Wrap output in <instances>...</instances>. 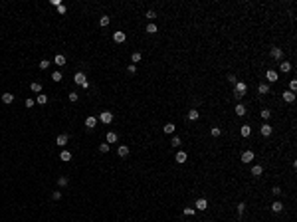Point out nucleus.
<instances>
[{"label": "nucleus", "instance_id": "obj_7", "mask_svg": "<svg viewBox=\"0 0 297 222\" xmlns=\"http://www.w3.org/2000/svg\"><path fill=\"white\" fill-rule=\"evenodd\" d=\"M186 159H188V155H186L184 151H178L176 157H174V161H176L178 165H182V163H186Z\"/></svg>", "mask_w": 297, "mask_h": 222}, {"label": "nucleus", "instance_id": "obj_25", "mask_svg": "<svg viewBox=\"0 0 297 222\" xmlns=\"http://www.w3.org/2000/svg\"><path fill=\"white\" fill-rule=\"evenodd\" d=\"M163 131L168 133V135H172V133H174V123H166L165 127H163Z\"/></svg>", "mask_w": 297, "mask_h": 222}, {"label": "nucleus", "instance_id": "obj_32", "mask_svg": "<svg viewBox=\"0 0 297 222\" xmlns=\"http://www.w3.org/2000/svg\"><path fill=\"white\" fill-rule=\"evenodd\" d=\"M182 212H184V214H186V216H194V214H196V210H194V208H192V206H186V208H184V210H182Z\"/></svg>", "mask_w": 297, "mask_h": 222}, {"label": "nucleus", "instance_id": "obj_6", "mask_svg": "<svg viewBox=\"0 0 297 222\" xmlns=\"http://www.w3.org/2000/svg\"><path fill=\"white\" fill-rule=\"evenodd\" d=\"M194 206H196L194 210H206L208 208V200H206V198H198L196 202H194Z\"/></svg>", "mask_w": 297, "mask_h": 222}, {"label": "nucleus", "instance_id": "obj_26", "mask_svg": "<svg viewBox=\"0 0 297 222\" xmlns=\"http://www.w3.org/2000/svg\"><path fill=\"white\" fill-rule=\"evenodd\" d=\"M2 101H4V103H12V101H14V95H12V93H4V95H2Z\"/></svg>", "mask_w": 297, "mask_h": 222}, {"label": "nucleus", "instance_id": "obj_27", "mask_svg": "<svg viewBox=\"0 0 297 222\" xmlns=\"http://www.w3.org/2000/svg\"><path fill=\"white\" fill-rule=\"evenodd\" d=\"M53 62H56V65H66V58H64L61 54H58V56H56V59H53Z\"/></svg>", "mask_w": 297, "mask_h": 222}, {"label": "nucleus", "instance_id": "obj_47", "mask_svg": "<svg viewBox=\"0 0 297 222\" xmlns=\"http://www.w3.org/2000/svg\"><path fill=\"white\" fill-rule=\"evenodd\" d=\"M228 81H230L232 85H236V81H238V79H236V75H232V73H230V75H228Z\"/></svg>", "mask_w": 297, "mask_h": 222}, {"label": "nucleus", "instance_id": "obj_46", "mask_svg": "<svg viewBox=\"0 0 297 222\" xmlns=\"http://www.w3.org/2000/svg\"><path fill=\"white\" fill-rule=\"evenodd\" d=\"M58 12H59V14H66V12H67V8L64 6V4H59V6H58Z\"/></svg>", "mask_w": 297, "mask_h": 222}, {"label": "nucleus", "instance_id": "obj_22", "mask_svg": "<svg viewBox=\"0 0 297 222\" xmlns=\"http://www.w3.org/2000/svg\"><path fill=\"white\" fill-rule=\"evenodd\" d=\"M198 117H200V113H198L196 109H190V111H188V121H196Z\"/></svg>", "mask_w": 297, "mask_h": 222}, {"label": "nucleus", "instance_id": "obj_39", "mask_svg": "<svg viewBox=\"0 0 297 222\" xmlns=\"http://www.w3.org/2000/svg\"><path fill=\"white\" fill-rule=\"evenodd\" d=\"M40 70H48V65H50V62H48V59H42V62H40Z\"/></svg>", "mask_w": 297, "mask_h": 222}, {"label": "nucleus", "instance_id": "obj_3", "mask_svg": "<svg viewBox=\"0 0 297 222\" xmlns=\"http://www.w3.org/2000/svg\"><path fill=\"white\" fill-rule=\"evenodd\" d=\"M270 56H271L273 59H277V62H279V59L283 58V50H281V48H271V50H270Z\"/></svg>", "mask_w": 297, "mask_h": 222}, {"label": "nucleus", "instance_id": "obj_31", "mask_svg": "<svg viewBox=\"0 0 297 222\" xmlns=\"http://www.w3.org/2000/svg\"><path fill=\"white\" fill-rule=\"evenodd\" d=\"M244 210H246V202H240V204H238V218H242Z\"/></svg>", "mask_w": 297, "mask_h": 222}, {"label": "nucleus", "instance_id": "obj_8", "mask_svg": "<svg viewBox=\"0 0 297 222\" xmlns=\"http://www.w3.org/2000/svg\"><path fill=\"white\" fill-rule=\"evenodd\" d=\"M113 40H115L117 44H123V42L127 40V34L125 32H115V34H113Z\"/></svg>", "mask_w": 297, "mask_h": 222}, {"label": "nucleus", "instance_id": "obj_5", "mask_svg": "<svg viewBox=\"0 0 297 222\" xmlns=\"http://www.w3.org/2000/svg\"><path fill=\"white\" fill-rule=\"evenodd\" d=\"M254 159H256L254 151H244V153H242V163H246V165H248V163H251Z\"/></svg>", "mask_w": 297, "mask_h": 222}, {"label": "nucleus", "instance_id": "obj_48", "mask_svg": "<svg viewBox=\"0 0 297 222\" xmlns=\"http://www.w3.org/2000/svg\"><path fill=\"white\" fill-rule=\"evenodd\" d=\"M127 72H129V73H135V72H137V67H135V65H127Z\"/></svg>", "mask_w": 297, "mask_h": 222}, {"label": "nucleus", "instance_id": "obj_40", "mask_svg": "<svg viewBox=\"0 0 297 222\" xmlns=\"http://www.w3.org/2000/svg\"><path fill=\"white\" fill-rule=\"evenodd\" d=\"M58 184H59V186H67V178H66V176H59Z\"/></svg>", "mask_w": 297, "mask_h": 222}, {"label": "nucleus", "instance_id": "obj_10", "mask_svg": "<svg viewBox=\"0 0 297 222\" xmlns=\"http://www.w3.org/2000/svg\"><path fill=\"white\" fill-rule=\"evenodd\" d=\"M265 79H270V83L277 81V72L275 70H267V72H265Z\"/></svg>", "mask_w": 297, "mask_h": 222}, {"label": "nucleus", "instance_id": "obj_23", "mask_svg": "<svg viewBox=\"0 0 297 222\" xmlns=\"http://www.w3.org/2000/svg\"><path fill=\"white\" fill-rule=\"evenodd\" d=\"M117 133H113V131H109L107 133V143H117Z\"/></svg>", "mask_w": 297, "mask_h": 222}, {"label": "nucleus", "instance_id": "obj_28", "mask_svg": "<svg viewBox=\"0 0 297 222\" xmlns=\"http://www.w3.org/2000/svg\"><path fill=\"white\" fill-rule=\"evenodd\" d=\"M145 30H147V34H157V32H158V28H157V24H149V26H147Z\"/></svg>", "mask_w": 297, "mask_h": 222}, {"label": "nucleus", "instance_id": "obj_9", "mask_svg": "<svg viewBox=\"0 0 297 222\" xmlns=\"http://www.w3.org/2000/svg\"><path fill=\"white\" fill-rule=\"evenodd\" d=\"M271 131H273V129L270 127V123H264L262 127H259V133H262L264 137H270V135H271Z\"/></svg>", "mask_w": 297, "mask_h": 222}, {"label": "nucleus", "instance_id": "obj_35", "mask_svg": "<svg viewBox=\"0 0 297 222\" xmlns=\"http://www.w3.org/2000/svg\"><path fill=\"white\" fill-rule=\"evenodd\" d=\"M40 105H46L48 103V95H38V99H36Z\"/></svg>", "mask_w": 297, "mask_h": 222}, {"label": "nucleus", "instance_id": "obj_16", "mask_svg": "<svg viewBox=\"0 0 297 222\" xmlns=\"http://www.w3.org/2000/svg\"><path fill=\"white\" fill-rule=\"evenodd\" d=\"M117 155H119V157H123V159H125L127 155H129V147H127V145H121V147L117 149Z\"/></svg>", "mask_w": 297, "mask_h": 222}, {"label": "nucleus", "instance_id": "obj_12", "mask_svg": "<svg viewBox=\"0 0 297 222\" xmlns=\"http://www.w3.org/2000/svg\"><path fill=\"white\" fill-rule=\"evenodd\" d=\"M251 175L254 176H262L264 175V167H262V165H254V167H251Z\"/></svg>", "mask_w": 297, "mask_h": 222}, {"label": "nucleus", "instance_id": "obj_30", "mask_svg": "<svg viewBox=\"0 0 297 222\" xmlns=\"http://www.w3.org/2000/svg\"><path fill=\"white\" fill-rule=\"evenodd\" d=\"M210 133H212V137H220V135H222V129H220V127H212Z\"/></svg>", "mask_w": 297, "mask_h": 222}, {"label": "nucleus", "instance_id": "obj_43", "mask_svg": "<svg viewBox=\"0 0 297 222\" xmlns=\"http://www.w3.org/2000/svg\"><path fill=\"white\" fill-rule=\"evenodd\" d=\"M52 196H53V200H59V198H61V192H59V190H53Z\"/></svg>", "mask_w": 297, "mask_h": 222}, {"label": "nucleus", "instance_id": "obj_38", "mask_svg": "<svg viewBox=\"0 0 297 222\" xmlns=\"http://www.w3.org/2000/svg\"><path fill=\"white\" fill-rule=\"evenodd\" d=\"M295 89H297V79H291L289 81V91L295 93Z\"/></svg>", "mask_w": 297, "mask_h": 222}, {"label": "nucleus", "instance_id": "obj_15", "mask_svg": "<svg viewBox=\"0 0 297 222\" xmlns=\"http://www.w3.org/2000/svg\"><path fill=\"white\" fill-rule=\"evenodd\" d=\"M283 101L293 103V101H295V93H293V91H283Z\"/></svg>", "mask_w": 297, "mask_h": 222}, {"label": "nucleus", "instance_id": "obj_41", "mask_svg": "<svg viewBox=\"0 0 297 222\" xmlns=\"http://www.w3.org/2000/svg\"><path fill=\"white\" fill-rule=\"evenodd\" d=\"M270 115H271L270 109H262V119H270Z\"/></svg>", "mask_w": 297, "mask_h": 222}, {"label": "nucleus", "instance_id": "obj_1", "mask_svg": "<svg viewBox=\"0 0 297 222\" xmlns=\"http://www.w3.org/2000/svg\"><path fill=\"white\" fill-rule=\"evenodd\" d=\"M246 91H248V85H246L244 81H236V85H234V95L240 99V97L246 95Z\"/></svg>", "mask_w": 297, "mask_h": 222}, {"label": "nucleus", "instance_id": "obj_19", "mask_svg": "<svg viewBox=\"0 0 297 222\" xmlns=\"http://www.w3.org/2000/svg\"><path fill=\"white\" fill-rule=\"evenodd\" d=\"M30 89H32L34 93H40L42 91V83H40V81H32V83H30Z\"/></svg>", "mask_w": 297, "mask_h": 222}, {"label": "nucleus", "instance_id": "obj_29", "mask_svg": "<svg viewBox=\"0 0 297 222\" xmlns=\"http://www.w3.org/2000/svg\"><path fill=\"white\" fill-rule=\"evenodd\" d=\"M180 143H182V141H180V137H178V135H174V137H172V141H171V145L174 147V149H176V147H180Z\"/></svg>", "mask_w": 297, "mask_h": 222}, {"label": "nucleus", "instance_id": "obj_20", "mask_svg": "<svg viewBox=\"0 0 297 222\" xmlns=\"http://www.w3.org/2000/svg\"><path fill=\"white\" fill-rule=\"evenodd\" d=\"M240 133H242V137H250V133H251V127H250V125H242V129H240Z\"/></svg>", "mask_w": 297, "mask_h": 222}, {"label": "nucleus", "instance_id": "obj_14", "mask_svg": "<svg viewBox=\"0 0 297 222\" xmlns=\"http://www.w3.org/2000/svg\"><path fill=\"white\" fill-rule=\"evenodd\" d=\"M95 125H97V119L93 117V115H89V117L85 119V127H87V129H93Z\"/></svg>", "mask_w": 297, "mask_h": 222}, {"label": "nucleus", "instance_id": "obj_21", "mask_svg": "<svg viewBox=\"0 0 297 222\" xmlns=\"http://www.w3.org/2000/svg\"><path fill=\"white\" fill-rule=\"evenodd\" d=\"M271 210H273V212H281V210H283V202L275 200V202L271 204Z\"/></svg>", "mask_w": 297, "mask_h": 222}, {"label": "nucleus", "instance_id": "obj_2", "mask_svg": "<svg viewBox=\"0 0 297 222\" xmlns=\"http://www.w3.org/2000/svg\"><path fill=\"white\" fill-rule=\"evenodd\" d=\"M73 81H75L77 85H81L83 89H87V87H89L87 78H85V73H83V72H77V73H75V75H73Z\"/></svg>", "mask_w": 297, "mask_h": 222}, {"label": "nucleus", "instance_id": "obj_36", "mask_svg": "<svg viewBox=\"0 0 297 222\" xmlns=\"http://www.w3.org/2000/svg\"><path fill=\"white\" fill-rule=\"evenodd\" d=\"M61 78H64V75H61V72H53V73H52V79H53V81H61Z\"/></svg>", "mask_w": 297, "mask_h": 222}, {"label": "nucleus", "instance_id": "obj_24", "mask_svg": "<svg viewBox=\"0 0 297 222\" xmlns=\"http://www.w3.org/2000/svg\"><path fill=\"white\" fill-rule=\"evenodd\" d=\"M257 91L262 93V95H265V93L270 91V85H267V83H259V85H257Z\"/></svg>", "mask_w": 297, "mask_h": 222}, {"label": "nucleus", "instance_id": "obj_18", "mask_svg": "<svg viewBox=\"0 0 297 222\" xmlns=\"http://www.w3.org/2000/svg\"><path fill=\"white\" fill-rule=\"evenodd\" d=\"M59 159H61L64 163H67V161H72V153H69V151H61V153H59Z\"/></svg>", "mask_w": 297, "mask_h": 222}, {"label": "nucleus", "instance_id": "obj_49", "mask_svg": "<svg viewBox=\"0 0 297 222\" xmlns=\"http://www.w3.org/2000/svg\"><path fill=\"white\" fill-rule=\"evenodd\" d=\"M26 107H34V99H26Z\"/></svg>", "mask_w": 297, "mask_h": 222}, {"label": "nucleus", "instance_id": "obj_42", "mask_svg": "<svg viewBox=\"0 0 297 222\" xmlns=\"http://www.w3.org/2000/svg\"><path fill=\"white\" fill-rule=\"evenodd\" d=\"M147 18H149V20L157 18V12H155V10H149V12H147Z\"/></svg>", "mask_w": 297, "mask_h": 222}, {"label": "nucleus", "instance_id": "obj_45", "mask_svg": "<svg viewBox=\"0 0 297 222\" xmlns=\"http://www.w3.org/2000/svg\"><path fill=\"white\" fill-rule=\"evenodd\" d=\"M77 99H79V95H77L75 91H72V93H69V101H77Z\"/></svg>", "mask_w": 297, "mask_h": 222}, {"label": "nucleus", "instance_id": "obj_11", "mask_svg": "<svg viewBox=\"0 0 297 222\" xmlns=\"http://www.w3.org/2000/svg\"><path fill=\"white\" fill-rule=\"evenodd\" d=\"M67 141H69V137H67L66 133H64V135H58V139H56V143H58L59 147H66Z\"/></svg>", "mask_w": 297, "mask_h": 222}, {"label": "nucleus", "instance_id": "obj_33", "mask_svg": "<svg viewBox=\"0 0 297 222\" xmlns=\"http://www.w3.org/2000/svg\"><path fill=\"white\" fill-rule=\"evenodd\" d=\"M99 153H109V143H101L99 145Z\"/></svg>", "mask_w": 297, "mask_h": 222}, {"label": "nucleus", "instance_id": "obj_37", "mask_svg": "<svg viewBox=\"0 0 297 222\" xmlns=\"http://www.w3.org/2000/svg\"><path fill=\"white\" fill-rule=\"evenodd\" d=\"M109 22H111V18H109V16H101V20H99V24H101V26H107Z\"/></svg>", "mask_w": 297, "mask_h": 222}, {"label": "nucleus", "instance_id": "obj_44", "mask_svg": "<svg viewBox=\"0 0 297 222\" xmlns=\"http://www.w3.org/2000/svg\"><path fill=\"white\" fill-rule=\"evenodd\" d=\"M271 192H273V196H279V194H281V189H279V186H273Z\"/></svg>", "mask_w": 297, "mask_h": 222}, {"label": "nucleus", "instance_id": "obj_17", "mask_svg": "<svg viewBox=\"0 0 297 222\" xmlns=\"http://www.w3.org/2000/svg\"><path fill=\"white\" fill-rule=\"evenodd\" d=\"M279 72H283V73L291 72V64L289 62H281V64H279Z\"/></svg>", "mask_w": 297, "mask_h": 222}, {"label": "nucleus", "instance_id": "obj_34", "mask_svg": "<svg viewBox=\"0 0 297 222\" xmlns=\"http://www.w3.org/2000/svg\"><path fill=\"white\" fill-rule=\"evenodd\" d=\"M141 58H143V56H141L139 52H135V54L131 56V62H133V64H137V62H141Z\"/></svg>", "mask_w": 297, "mask_h": 222}, {"label": "nucleus", "instance_id": "obj_13", "mask_svg": "<svg viewBox=\"0 0 297 222\" xmlns=\"http://www.w3.org/2000/svg\"><path fill=\"white\" fill-rule=\"evenodd\" d=\"M234 111H236V115H238V117H244V115H246V105H244V103H238Z\"/></svg>", "mask_w": 297, "mask_h": 222}, {"label": "nucleus", "instance_id": "obj_4", "mask_svg": "<svg viewBox=\"0 0 297 222\" xmlns=\"http://www.w3.org/2000/svg\"><path fill=\"white\" fill-rule=\"evenodd\" d=\"M99 119H101V121H103L105 125H109V123L113 121V113H111V111H101V115H99Z\"/></svg>", "mask_w": 297, "mask_h": 222}]
</instances>
